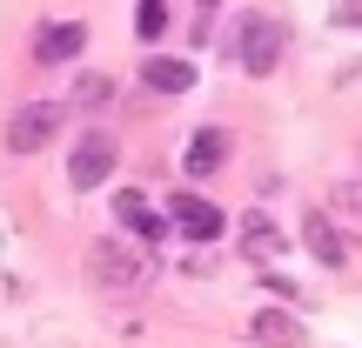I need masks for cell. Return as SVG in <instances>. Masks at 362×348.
Segmentation results:
<instances>
[{
	"label": "cell",
	"mask_w": 362,
	"mask_h": 348,
	"mask_svg": "<svg viewBox=\"0 0 362 348\" xmlns=\"http://www.w3.org/2000/svg\"><path fill=\"white\" fill-rule=\"evenodd\" d=\"M88 282H94V295H107V301H134L155 282V261L134 241H121V234H101V241H88Z\"/></svg>",
	"instance_id": "obj_1"
},
{
	"label": "cell",
	"mask_w": 362,
	"mask_h": 348,
	"mask_svg": "<svg viewBox=\"0 0 362 348\" xmlns=\"http://www.w3.org/2000/svg\"><path fill=\"white\" fill-rule=\"evenodd\" d=\"M134 34H141V40H161V34H168V0H141V13H134Z\"/></svg>",
	"instance_id": "obj_13"
},
{
	"label": "cell",
	"mask_w": 362,
	"mask_h": 348,
	"mask_svg": "<svg viewBox=\"0 0 362 348\" xmlns=\"http://www.w3.org/2000/svg\"><path fill=\"white\" fill-rule=\"evenodd\" d=\"M61 121H67V101H34V107H21V114L7 121V148H13V155H40V148L61 134Z\"/></svg>",
	"instance_id": "obj_3"
},
{
	"label": "cell",
	"mask_w": 362,
	"mask_h": 348,
	"mask_svg": "<svg viewBox=\"0 0 362 348\" xmlns=\"http://www.w3.org/2000/svg\"><path fill=\"white\" fill-rule=\"evenodd\" d=\"M115 221H121V234H128V241H161V234H168V221H161L134 188H121V194H115Z\"/></svg>",
	"instance_id": "obj_8"
},
{
	"label": "cell",
	"mask_w": 362,
	"mask_h": 348,
	"mask_svg": "<svg viewBox=\"0 0 362 348\" xmlns=\"http://www.w3.org/2000/svg\"><path fill=\"white\" fill-rule=\"evenodd\" d=\"M302 248H309L322 268H349V241L336 234V221H329L322 208H309V215H302Z\"/></svg>",
	"instance_id": "obj_7"
},
{
	"label": "cell",
	"mask_w": 362,
	"mask_h": 348,
	"mask_svg": "<svg viewBox=\"0 0 362 348\" xmlns=\"http://www.w3.org/2000/svg\"><path fill=\"white\" fill-rule=\"evenodd\" d=\"M115 161H121V148L107 141V134H81V148L67 155V181L88 194V188H101V181L115 174Z\"/></svg>",
	"instance_id": "obj_4"
},
{
	"label": "cell",
	"mask_w": 362,
	"mask_h": 348,
	"mask_svg": "<svg viewBox=\"0 0 362 348\" xmlns=\"http://www.w3.org/2000/svg\"><path fill=\"white\" fill-rule=\"evenodd\" d=\"M168 221H175V234H188V241H221V228H228V215H221L215 201H202V194H175Z\"/></svg>",
	"instance_id": "obj_5"
},
{
	"label": "cell",
	"mask_w": 362,
	"mask_h": 348,
	"mask_svg": "<svg viewBox=\"0 0 362 348\" xmlns=\"http://www.w3.org/2000/svg\"><path fill=\"white\" fill-rule=\"evenodd\" d=\"M336 208H356V215H362V181H342V188H336Z\"/></svg>",
	"instance_id": "obj_15"
},
{
	"label": "cell",
	"mask_w": 362,
	"mask_h": 348,
	"mask_svg": "<svg viewBox=\"0 0 362 348\" xmlns=\"http://www.w3.org/2000/svg\"><path fill=\"white\" fill-rule=\"evenodd\" d=\"M141 80L155 94H188L194 88V61H168V54H155V61H141Z\"/></svg>",
	"instance_id": "obj_11"
},
{
	"label": "cell",
	"mask_w": 362,
	"mask_h": 348,
	"mask_svg": "<svg viewBox=\"0 0 362 348\" xmlns=\"http://www.w3.org/2000/svg\"><path fill=\"white\" fill-rule=\"evenodd\" d=\"M181 168H188L194 181L221 174V168H228V134H221V128H202V134L188 141V161H181Z\"/></svg>",
	"instance_id": "obj_9"
},
{
	"label": "cell",
	"mask_w": 362,
	"mask_h": 348,
	"mask_svg": "<svg viewBox=\"0 0 362 348\" xmlns=\"http://www.w3.org/2000/svg\"><path fill=\"white\" fill-rule=\"evenodd\" d=\"M248 328H255V342H262V348H302V328H296V315H282V308H262Z\"/></svg>",
	"instance_id": "obj_12"
},
{
	"label": "cell",
	"mask_w": 362,
	"mask_h": 348,
	"mask_svg": "<svg viewBox=\"0 0 362 348\" xmlns=\"http://www.w3.org/2000/svg\"><path fill=\"white\" fill-rule=\"evenodd\" d=\"M81 47H88V27H81V20H47V27L34 34V61H40V67L81 61Z\"/></svg>",
	"instance_id": "obj_6"
},
{
	"label": "cell",
	"mask_w": 362,
	"mask_h": 348,
	"mask_svg": "<svg viewBox=\"0 0 362 348\" xmlns=\"http://www.w3.org/2000/svg\"><path fill=\"white\" fill-rule=\"evenodd\" d=\"M107 94H115V88H107L101 74H81V80H74V101H67V107H101Z\"/></svg>",
	"instance_id": "obj_14"
},
{
	"label": "cell",
	"mask_w": 362,
	"mask_h": 348,
	"mask_svg": "<svg viewBox=\"0 0 362 348\" xmlns=\"http://www.w3.org/2000/svg\"><path fill=\"white\" fill-rule=\"evenodd\" d=\"M242 255L248 261H282V228L269 215H242Z\"/></svg>",
	"instance_id": "obj_10"
},
{
	"label": "cell",
	"mask_w": 362,
	"mask_h": 348,
	"mask_svg": "<svg viewBox=\"0 0 362 348\" xmlns=\"http://www.w3.org/2000/svg\"><path fill=\"white\" fill-rule=\"evenodd\" d=\"M282 27L269 20V13H242V27H235V61L248 67V74H275L282 67Z\"/></svg>",
	"instance_id": "obj_2"
}]
</instances>
